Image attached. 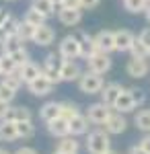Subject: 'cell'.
I'll return each instance as SVG.
<instances>
[{
  "instance_id": "9",
  "label": "cell",
  "mask_w": 150,
  "mask_h": 154,
  "mask_svg": "<svg viewBox=\"0 0 150 154\" xmlns=\"http://www.w3.org/2000/svg\"><path fill=\"white\" fill-rule=\"evenodd\" d=\"M126 72L132 78H144L150 72V64L146 62V58H134L132 56V60H127L126 64Z\"/></svg>"
},
{
  "instance_id": "36",
  "label": "cell",
  "mask_w": 150,
  "mask_h": 154,
  "mask_svg": "<svg viewBox=\"0 0 150 154\" xmlns=\"http://www.w3.org/2000/svg\"><path fill=\"white\" fill-rule=\"evenodd\" d=\"M17 70H19V66L14 64V60L11 56H2V76L4 74H14Z\"/></svg>"
},
{
  "instance_id": "42",
  "label": "cell",
  "mask_w": 150,
  "mask_h": 154,
  "mask_svg": "<svg viewBox=\"0 0 150 154\" xmlns=\"http://www.w3.org/2000/svg\"><path fill=\"white\" fill-rule=\"evenodd\" d=\"M62 6H66V8H80V0H64Z\"/></svg>"
},
{
  "instance_id": "19",
  "label": "cell",
  "mask_w": 150,
  "mask_h": 154,
  "mask_svg": "<svg viewBox=\"0 0 150 154\" xmlns=\"http://www.w3.org/2000/svg\"><path fill=\"white\" fill-rule=\"evenodd\" d=\"M113 109L119 111V113H130V111H134V109H136V103H134V99H132V95H130V91H127V88H123V91H121V95L117 97V101L113 103Z\"/></svg>"
},
{
  "instance_id": "5",
  "label": "cell",
  "mask_w": 150,
  "mask_h": 154,
  "mask_svg": "<svg viewBox=\"0 0 150 154\" xmlns=\"http://www.w3.org/2000/svg\"><path fill=\"white\" fill-rule=\"evenodd\" d=\"M86 64H89V70L91 72L103 76L105 72H109V68H111V58H109V54L97 51V54H92V56L86 58Z\"/></svg>"
},
{
  "instance_id": "2",
  "label": "cell",
  "mask_w": 150,
  "mask_h": 154,
  "mask_svg": "<svg viewBox=\"0 0 150 154\" xmlns=\"http://www.w3.org/2000/svg\"><path fill=\"white\" fill-rule=\"evenodd\" d=\"M58 54L62 60H76L82 58V43L76 35H66L58 45Z\"/></svg>"
},
{
  "instance_id": "45",
  "label": "cell",
  "mask_w": 150,
  "mask_h": 154,
  "mask_svg": "<svg viewBox=\"0 0 150 154\" xmlns=\"http://www.w3.org/2000/svg\"><path fill=\"white\" fill-rule=\"evenodd\" d=\"M8 107H11V103H6V101H0V119H4L6 111H8Z\"/></svg>"
},
{
  "instance_id": "39",
  "label": "cell",
  "mask_w": 150,
  "mask_h": 154,
  "mask_svg": "<svg viewBox=\"0 0 150 154\" xmlns=\"http://www.w3.org/2000/svg\"><path fill=\"white\" fill-rule=\"evenodd\" d=\"M130 91V95H132V99H134V103H136V107L144 105L146 103V95H144V91L142 88H127Z\"/></svg>"
},
{
  "instance_id": "49",
  "label": "cell",
  "mask_w": 150,
  "mask_h": 154,
  "mask_svg": "<svg viewBox=\"0 0 150 154\" xmlns=\"http://www.w3.org/2000/svg\"><path fill=\"white\" fill-rule=\"evenodd\" d=\"M52 2H54L56 6H62V2H64V0H52Z\"/></svg>"
},
{
  "instance_id": "6",
  "label": "cell",
  "mask_w": 150,
  "mask_h": 154,
  "mask_svg": "<svg viewBox=\"0 0 150 154\" xmlns=\"http://www.w3.org/2000/svg\"><path fill=\"white\" fill-rule=\"evenodd\" d=\"M109 113H111V107L105 105L103 101H99V103H92V105H89V109H86V119H89V123L103 125L105 119L109 117Z\"/></svg>"
},
{
  "instance_id": "47",
  "label": "cell",
  "mask_w": 150,
  "mask_h": 154,
  "mask_svg": "<svg viewBox=\"0 0 150 154\" xmlns=\"http://www.w3.org/2000/svg\"><path fill=\"white\" fill-rule=\"evenodd\" d=\"M6 19H8V12L4 11V8H0V27H2V23H4Z\"/></svg>"
},
{
  "instance_id": "50",
  "label": "cell",
  "mask_w": 150,
  "mask_h": 154,
  "mask_svg": "<svg viewBox=\"0 0 150 154\" xmlns=\"http://www.w3.org/2000/svg\"><path fill=\"white\" fill-rule=\"evenodd\" d=\"M0 154H11V152H8L6 148H0Z\"/></svg>"
},
{
  "instance_id": "56",
  "label": "cell",
  "mask_w": 150,
  "mask_h": 154,
  "mask_svg": "<svg viewBox=\"0 0 150 154\" xmlns=\"http://www.w3.org/2000/svg\"><path fill=\"white\" fill-rule=\"evenodd\" d=\"M148 2H150V0H148Z\"/></svg>"
},
{
  "instance_id": "18",
  "label": "cell",
  "mask_w": 150,
  "mask_h": 154,
  "mask_svg": "<svg viewBox=\"0 0 150 154\" xmlns=\"http://www.w3.org/2000/svg\"><path fill=\"white\" fill-rule=\"evenodd\" d=\"M68 125H70V136H84V134H89V119L82 113H76L74 117H70Z\"/></svg>"
},
{
  "instance_id": "20",
  "label": "cell",
  "mask_w": 150,
  "mask_h": 154,
  "mask_svg": "<svg viewBox=\"0 0 150 154\" xmlns=\"http://www.w3.org/2000/svg\"><path fill=\"white\" fill-rule=\"evenodd\" d=\"M78 150H80V144L74 140V136H64V138H60V142L56 144V150H54V152L78 154Z\"/></svg>"
},
{
  "instance_id": "22",
  "label": "cell",
  "mask_w": 150,
  "mask_h": 154,
  "mask_svg": "<svg viewBox=\"0 0 150 154\" xmlns=\"http://www.w3.org/2000/svg\"><path fill=\"white\" fill-rule=\"evenodd\" d=\"M6 121H23V119H31V109L25 105H19V107H8L6 115H4Z\"/></svg>"
},
{
  "instance_id": "29",
  "label": "cell",
  "mask_w": 150,
  "mask_h": 154,
  "mask_svg": "<svg viewBox=\"0 0 150 154\" xmlns=\"http://www.w3.org/2000/svg\"><path fill=\"white\" fill-rule=\"evenodd\" d=\"M76 113H80V107H78V103H74V101H62L60 103V115L62 117H74Z\"/></svg>"
},
{
  "instance_id": "14",
  "label": "cell",
  "mask_w": 150,
  "mask_h": 154,
  "mask_svg": "<svg viewBox=\"0 0 150 154\" xmlns=\"http://www.w3.org/2000/svg\"><path fill=\"white\" fill-rule=\"evenodd\" d=\"M113 39H115V51H130L136 35L127 29H119V31H113Z\"/></svg>"
},
{
  "instance_id": "17",
  "label": "cell",
  "mask_w": 150,
  "mask_h": 154,
  "mask_svg": "<svg viewBox=\"0 0 150 154\" xmlns=\"http://www.w3.org/2000/svg\"><path fill=\"white\" fill-rule=\"evenodd\" d=\"M17 74H19V78H21V82L23 84H29L31 80H35L39 74H41V68L35 64V62H25L23 66H19V70H17Z\"/></svg>"
},
{
  "instance_id": "53",
  "label": "cell",
  "mask_w": 150,
  "mask_h": 154,
  "mask_svg": "<svg viewBox=\"0 0 150 154\" xmlns=\"http://www.w3.org/2000/svg\"><path fill=\"white\" fill-rule=\"evenodd\" d=\"M0 43H2V35H0Z\"/></svg>"
},
{
  "instance_id": "12",
  "label": "cell",
  "mask_w": 150,
  "mask_h": 154,
  "mask_svg": "<svg viewBox=\"0 0 150 154\" xmlns=\"http://www.w3.org/2000/svg\"><path fill=\"white\" fill-rule=\"evenodd\" d=\"M95 43H97V49L103 51V54H111L115 51V39H113V31L109 29H103L95 35Z\"/></svg>"
},
{
  "instance_id": "52",
  "label": "cell",
  "mask_w": 150,
  "mask_h": 154,
  "mask_svg": "<svg viewBox=\"0 0 150 154\" xmlns=\"http://www.w3.org/2000/svg\"><path fill=\"white\" fill-rule=\"evenodd\" d=\"M107 154H117V152H113V150H109V152H107Z\"/></svg>"
},
{
  "instance_id": "43",
  "label": "cell",
  "mask_w": 150,
  "mask_h": 154,
  "mask_svg": "<svg viewBox=\"0 0 150 154\" xmlns=\"http://www.w3.org/2000/svg\"><path fill=\"white\" fill-rule=\"evenodd\" d=\"M140 146H142V148H144V150L150 154V134H146V136L140 140Z\"/></svg>"
},
{
  "instance_id": "46",
  "label": "cell",
  "mask_w": 150,
  "mask_h": 154,
  "mask_svg": "<svg viewBox=\"0 0 150 154\" xmlns=\"http://www.w3.org/2000/svg\"><path fill=\"white\" fill-rule=\"evenodd\" d=\"M127 154H148V152H146V150H144V148H142V146L138 144V146H132Z\"/></svg>"
},
{
  "instance_id": "7",
  "label": "cell",
  "mask_w": 150,
  "mask_h": 154,
  "mask_svg": "<svg viewBox=\"0 0 150 154\" xmlns=\"http://www.w3.org/2000/svg\"><path fill=\"white\" fill-rule=\"evenodd\" d=\"M105 131L109 134V136H117V134H123L127 128V121L123 117V113H119V111H111L109 113V117L105 119Z\"/></svg>"
},
{
  "instance_id": "4",
  "label": "cell",
  "mask_w": 150,
  "mask_h": 154,
  "mask_svg": "<svg viewBox=\"0 0 150 154\" xmlns=\"http://www.w3.org/2000/svg\"><path fill=\"white\" fill-rule=\"evenodd\" d=\"M60 64H62V60H60V54H47L45 60H43V66H41V74L47 76L49 80L54 84L62 82V78H60Z\"/></svg>"
},
{
  "instance_id": "55",
  "label": "cell",
  "mask_w": 150,
  "mask_h": 154,
  "mask_svg": "<svg viewBox=\"0 0 150 154\" xmlns=\"http://www.w3.org/2000/svg\"><path fill=\"white\" fill-rule=\"evenodd\" d=\"M54 154H62V152H54Z\"/></svg>"
},
{
  "instance_id": "3",
  "label": "cell",
  "mask_w": 150,
  "mask_h": 154,
  "mask_svg": "<svg viewBox=\"0 0 150 154\" xmlns=\"http://www.w3.org/2000/svg\"><path fill=\"white\" fill-rule=\"evenodd\" d=\"M78 88H80V93H84V95H99L101 88H103V78L99 74H95V72L86 70L78 78Z\"/></svg>"
},
{
  "instance_id": "41",
  "label": "cell",
  "mask_w": 150,
  "mask_h": 154,
  "mask_svg": "<svg viewBox=\"0 0 150 154\" xmlns=\"http://www.w3.org/2000/svg\"><path fill=\"white\" fill-rule=\"evenodd\" d=\"M101 4V0H80V8H97Z\"/></svg>"
},
{
  "instance_id": "54",
  "label": "cell",
  "mask_w": 150,
  "mask_h": 154,
  "mask_svg": "<svg viewBox=\"0 0 150 154\" xmlns=\"http://www.w3.org/2000/svg\"><path fill=\"white\" fill-rule=\"evenodd\" d=\"M6 2H14V0H6Z\"/></svg>"
},
{
  "instance_id": "27",
  "label": "cell",
  "mask_w": 150,
  "mask_h": 154,
  "mask_svg": "<svg viewBox=\"0 0 150 154\" xmlns=\"http://www.w3.org/2000/svg\"><path fill=\"white\" fill-rule=\"evenodd\" d=\"M80 43H82V58L86 60L89 56L97 54V43H95V35H89V33H82L80 37Z\"/></svg>"
},
{
  "instance_id": "10",
  "label": "cell",
  "mask_w": 150,
  "mask_h": 154,
  "mask_svg": "<svg viewBox=\"0 0 150 154\" xmlns=\"http://www.w3.org/2000/svg\"><path fill=\"white\" fill-rule=\"evenodd\" d=\"M54 39H56V31L49 27V25H39V27H35V33H33V41L35 45H39V48H47V45H52L54 43Z\"/></svg>"
},
{
  "instance_id": "32",
  "label": "cell",
  "mask_w": 150,
  "mask_h": 154,
  "mask_svg": "<svg viewBox=\"0 0 150 154\" xmlns=\"http://www.w3.org/2000/svg\"><path fill=\"white\" fill-rule=\"evenodd\" d=\"M17 27H19V21L8 14V19L2 23V27H0V33H2V37H14L17 35Z\"/></svg>"
},
{
  "instance_id": "11",
  "label": "cell",
  "mask_w": 150,
  "mask_h": 154,
  "mask_svg": "<svg viewBox=\"0 0 150 154\" xmlns=\"http://www.w3.org/2000/svg\"><path fill=\"white\" fill-rule=\"evenodd\" d=\"M80 66L74 62V60H62V64H60V78H62V82H74V80H78L80 78Z\"/></svg>"
},
{
  "instance_id": "37",
  "label": "cell",
  "mask_w": 150,
  "mask_h": 154,
  "mask_svg": "<svg viewBox=\"0 0 150 154\" xmlns=\"http://www.w3.org/2000/svg\"><path fill=\"white\" fill-rule=\"evenodd\" d=\"M11 58L14 60V64H17V66H23L25 62H29V51H27L25 45H23L21 49H17L14 54H11Z\"/></svg>"
},
{
  "instance_id": "24",
  "label": "cell",
  "mask_w": 150,
  "mask_h": 154,
  "mask_svg": "<svg viewBox=\"0 0 150 154\" xmlns=\"http://www.w3.org/2000/svg\"><path fill=\"white\" fill-rule=\"evenodd\" d=\"M23 48V41L19 39V37H2V43H0V49H2V56H11L14 54L17 49Z\"/></svg>"
},
{
  "instance_id": "28",
  "label": "cell",
  "mask_w": 150,
  "mask_h": 154,
  "mask_svg": "<svg viewBox=\"0 0 150 154\" xmlns=\"http://www.w3.org/2000/svg\"><path fill=\"white\" fill-rule=\"evenodd\" d=\"M31 8L39 11L43 17H52V14L56 12V4H54L52 0H33V2H31Z\"/></svg>"
},
{
  "instance_id": "15",
  "label": "cell",
  "mask_w": 150,
  "mask_h": 154,
  "mask_svg": "<svg viewBox=\"0 0 150 154\" xmlns=\"http://www.w3.org/2000/svg\"><path fill=\"white\" fill-rule=\"evenodd\" d=\"M58 19L62 25L66 27H74L82 21V11L80 8H66V6H60L58 11Z\"/></svg>"
},
{
  "instance_id": "23",
  "label": "cell",
  "mask_w": 150,
  "mask_h": 154,
  "mask_svg": "<svg viewBox=\"0 0 150 154\" xmlns=\"http://www.w3.org/2000/svg\"><path fill=\"white\" fill-rule=\"evenodd\" d=\"M60 115V103H56V101H47L45 105L39 109V117L43 119V121H52V119H56Z\"/></svg>"
},
{
  "instance_id": "8",
  "label": "cell",
  "mask_w": 150,
  "mask_h": 154,
  "mask_svg": "<svg viewBox=\"0 0 150 154\" xmlns=\"http://www.w3.org/2000/svg\"><path fill=\"white\" fill-rule=\"evenodd\" d=\"M54 86H56V84L52 82L47 76H43V74H39L35 80H31V82L27 84L29 93H31L33 97H45V95H49V93L54 91Z\"/></svg>"
},
{
  "instance_id": "13",
  "label": "cell",
  "mask_w": 150,
  "mask_h": 154,
  "mask_svg": "<svg viewBox=\"0 0 150 154\" xmlns=\"http://www.w3.org/2000/svg\"><path fill=\"white\" fill-rule=\"evenodd\" d=\"M126 86H121L119 82H109V84H103V88H101V101H103L105 105H109L113 109V103L117 101V97L121 95V91H123Z\"/></svg>"
},
{
  "instance_id": "33",
  "label": "cell",
  "mask_w": 150,
  "mask_h": 154,
  "mask_svg": "<svg viewBox=\"0 0 150 154\" xmlns=\"http://www.w3.org/2000/svg\"><path fill=\"white\" fill-rule=\"evenodd\" d=\"M123 6H126L127 12H134V14H138V12H144L146 11V6H148V0H123Z\"/></svg>"
},
{
  "instance_id": "51",
  "label": "cell",
  "mask_w": 150,
  "mask_h": 154,
  "mask_svg": "<svg viewBox=\"0 0 150 154\" xmlns=\"http://www.w3.org/2000/svg\"><path fill=\"white\" fill-rule=\"evenodd\" d=\"M0 76H2V56H0Z\"/></svg>"
},
{
  "instance_id": "44",
  "label": "cell",
  "mask_w": 150,
  "mask_h": 154,
  "mask_svg": "<svg viewBox=\"0 0 150 154\" xmlns=\"http://www.w3.org/2000/svg\"><path fill=\"white\" fill-rule=\"evenodd\" d=\"M14 154H39L35 148H31V146H23V148H19Z\"/></svg>"
},
{
  "instance_id": "1",
  "label": "cell",
  "mask_w": 150,
  "mask_h": 154,
  "mask_svg": "<svg viewBox=\"0 0 150 154\" xmlns=\"http://www.w3.org/2000/svg\"><path fill=\"white\" fill-rule=\"evenodd\" d=\"M86 150L89 154H107L111 150V138L105 130H95L86 136Z\"/></svg>"
},
{
  "instance_id": "38",
  "label": "cell",
  "mask_w": 150,
  "mask_h": 154,
  "mask_svg": "<svg viewBox=\"0 0 150 154\" xmlns=\"http://www.w3.org/2000/svg\"><path fill=\"white\" fill-rule=\"evenodd\" d=\"M14 91L8 88L4 82H0V101H6V103H12V99H14Z\"/></svg>"
},
{
  "instance_id": "26",
  "label": "cell",
  "mask_w": 150,
  "mask_h": 154,
  "mask_svg": "<svg viewBox=\"0 0 150 154\" xmlns=\"http://www.w3.org/2000/svg\"><path fill=\"white\" fill-rule=\"evenodd\" d=\"M134 123H136V128L140 131H144V134H150V109H142L136 113V117H134Z\"/></svg>"
},
{
  "instance_id": "16",
  "label": "cell",
  "mask_w": 150,
  "mask_h": 154,
  "mask_svg": "<svg viewBox=\"0 0 150 154\" xmlns=\"http://www.w3.org/2000/svg\"><path fill=\"white\" fill-rule=\"evenodd\" d=\"M47 131L54 136V138H64V136H70V125H68V119L58 115L56 119L47 121Z\"/></svg>"
},
{
  "instance_id": "48",
  "label": "cell",
  "mask_w": 150,
  "mask_h": 154,
  "mask_svg": "<svg viewBox=\"0 0 150 154\" xmlns=\"http://www.w3.org/2000/svg\"><path fill=\"white\" fill-rule=\"evenodd\" d=\"M144 12H146V21L150 23V2H148V6H146V11H144Z\"/></svg>"
},
{
  "instance_id": "31",
  "label": "cell",
  "mask_w": 150,
  "mask_h": 154,
  "mask_svg": "<svg viewBox=\"0 0 150 154\" xmlns=\"http://www.w3.org/2000/svg\"><path fill=\"white\" fill-rule=\"evenodd\" d=\"M33 33H35V27H31L29 23H25V21H19V27H17V37L21 39V41H31L33 39Z\"/></svg>"
},
{
  "instance_id": "30",
  "label": "cell",
  "mask_w": 150,
  "mask_h": 154,
  "mask_svg": "<svg viewBox=\"0 0 150 154\" xmlns=\"http://www.w3.org/2000/svg\"><path fill=\"white\" fill-rule=\"evenodd\" d=\"M45 19L47 17H43L39 11H35V8H29V11L25 12V17H23V21L25 23H29L31 27H39V25H43L45 23Z\"/></svg>"
},
{
  "instance_id": "35",
  "label": "cell",
  "mask_w": 150,
  "mask_h": 154,
  "mask_svg": "<svg viewBox=\"0 0 150 154\" xmlns=\"http://www.w3.org/2000/svg\"><path fill=\"white\" fill-rule=\"evenodd\" d=\"M2 82L6 84L8 88H12L14 93L23 86V82H21V78H19V74H17V72H14V74H4V76H2Z\"/></svg>"
},
{
  "instance_id": "21",
  "label": "cell",
  "mask_w": 150,
  "mask_h": 154,
  "mask_svg": "<svg viewBox=\"0 0 150 154\" xmlns=\"http://www.w3.org/2000/svg\"><path fill=\"white\" fill-rule=\"evenodd\" d=\"M19 136H17V125L14 121H6V119H0V142H14Z\"/></svg>"
},
{
  "instance_id": "25",
  "label": "cell",
  "mask_w": 150,
  "mask_h": 154,
  "mask_svg": "<svg viewBox=\"0 0 150 154\" xmlns=\"http://www.w3.org/2000/svg\"><path fill=\"white\" fill-rule=\"evenodd\" d=\"M14 125H17V136H19V138L29 140V138H33V136H35V125H33V121H31V119L14 121Z\"/></svg>"
},
{
  "instance_id": "34",
  "label": "cell",
  "mask_w": 150,
  "mask_h": 154,
  "mask_svg": "<svg viewBox=\"0 0 150 154\" xmlns=\"http://www.w3.org/2000/svg\"><path fill=\"white\" fill-rule=\"evenodd\" d=\"M130 51H132V56H134V58H150V49L140 41L138 37L134 39V45H132Z\"/></svg>"
},
{
  "instance_id": "40",
  "label": "cell",
  "mask_w": 150,
  "mask_h": 154,
  "mask_svg": "<svg viewBox=\"0 0 150 154\" xmlns=\"http://www.w3.org/2000/svg\"><path fill=\"white\" fill-rule=\"evenodd\" d=\"M138 39H140V41H142V43H144V45L150 49V27H148V29H144V31L140 33Z\"/></svg>"
}]
</instances>
